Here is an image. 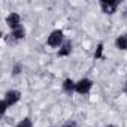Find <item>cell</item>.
Masks as SVG:
<instances>
[{
    "mask_svg": "<svg viewBox=\"0 0 127 127\" xmlns=\"http://www.w3.org/2000/svg\"><path fill=\"white\" fill-rule=\"evenodd\" d=\"M21 100V91L20 90H8L3 96V103L9 108H12L14 105H17Z\"/></svg>",
    "mask_w": 127,
    "mask_h": 127,
    "instance_id": "4",
    "label": "cell"
},
{
    "mask_svg": "<svg viewBox=\"0 0 127 127\" xmlns=\"http://www.w3.org/2000/svg\"><path fill=\"white\" fill-rule=\"evenodd\" d=\"M64 42H66L64 33H63V30H60V29L52 30L46 37V45L51 46V48H60Z\"/></svg>",
    "mask_w": 127,
    "mask_h": 127,
    "instance_id": "1",
    "label": "cell"
},
{
    "mask_svg": "<svg viewBox=\"0 0 127 127\" xmlns=\"http://www.w3.org/2000/svg\"><path fill=\"white\" fill-rule=\"evenodd\" d=\"M26 37V29L21 26V27H18V29H15V30H11V33L8 34V42H11V43H18V42H21L23 39Z\"/></svg>",
    "mask_w": 127,
    "mask_h": 127,
    "instance_id": "6",
    "label": "cell"
},
{
    "mask_svg": "<svg viewBox=\"0 0 127 127\" xmlns=\"http://www.w3.org/2000/svg\"><path fill=\"white\" fill-rule=\"evenodd\" d=\"M5 21H6V26H8L11 30H15V29H18V27L23 26V24H21V15H20L18 12H11V14H8V17L5 18Z\"/></svg>",
    "mask_w": 127,
    "mask_h": 127,
    "instance_id": "5",
    "label": "cell"
},
{
    "mask_svg": "<svg viewBox=\"0 0 127 127\" xmlns=\"http://www.w3.org/2000/svg\"><path fill=\"white\" fill-rule=\"evenodd\" d=\"M15 127H33V121H32V118L26 117V118L20 120V121L15 124Z\"/></svg>",
    "mask_w": 127,
    "mask_h": 127,
    "instance_id": "10",
    "label": "cell"
},
{
    "mask_svg": "<svg viewBox=\"0 0 127 127\" xmlns=\"http://www.w3.org/2000/svg\"><path fill=\"white\" fill-rule=\"evenodd\" d=\"M51 127H55V126H51Z\"/></svg>",
    "mask_w": 127,
    "mask_h": 127,
    "instance_id": "17",
    "label": "cell"
},
{
    "mask_svg": "<svg viewBox=\"0 0 127 127\" xmlns=\"http://www.w3.org/2000/svg\"><path fill=\"white\" fill-rule=\"evenodd\" d=\"M124 93L127 94V81H126V85H124Z\"/></svg>",
    "mask_w": 127,
    "mask_h": 127,
    "instance_id": "15",
    "label": "cell"
},
{
    "mask_svg": "<svg viewBox=\"0 0 127 127\" xmlns=\"http://www.w3.org/2000/svg\"><path fill=\"white\" fill-rule=\"evenodd\" d=\"M102 51H103V43L97 46V51L94 52V58H102Z\"/></svg>",
    "mask_w": 127,
    "mask_h": 127,
    "instance_id": "13",
    "label": "cell"
},
{
    "mask_svg": "<svg viewBox=\"0 0 127 127\" xmlns=\"http://www.w3.org/2000/svg\"><path fill=\"white\" fill-rule=\"evenodd\" d=\"M23 69H24V66H23V63H20V61H17L15 64L12 66V70H11V73H12V76H18L21 72H23Z\"/></svg>",
    "mask_w": 127,
    "mask_h": 127,
    "instance_id": "11",
    "label": "cell"
},
{
    "mask_svg": "<svg viewBox=\"0 0 127 127\" xmlns=\"http://www.w3.org/2000/svg\"><path fill=\"white\" fill-rule=\"evenodd\" d=\"M106 127H117V126H114V124H109V126H106Z\"/></svg>",
    "mask_w": 127,
    "mask_h": 127,
    "instance_id": "16",
    "label": "cell"
},
{
    "mask_svg": "<svg viewBox=\"0 0 127 127\" xmlns=\"http://www.w3.org/2000/svg\"><path fill=\"white\" fill-rule=\"evenodd\" d=\"M61 90L64 91L67 96H72L75 93V90H76V81H73L72 78H66L64 81H63V84H61Z\"/></svg>",
    "mask_w": 127,
    "mask_h": 127,
    "instance_id": "7",
    "label": "cell"
},
{
    "mask_svg": "<svg viewBox=\"0 0 127 127\" xmlns=\"http://www.w3.org/2000/svg\"><path fill=\"white\" fill-rule=\"evenodd\" d=\"M60 127H78V123L75 121V120H67V121H64Z\"/></svg>",
    "mask_w": 127,
    "mask_h": 127,
    "instance_id": "12",
    "label": "cell"
},
{
    "mask_svg": "<svg viewBox=\"0 0 127 127\" xmlns=\"http://www.w3.org/2000/svg\"><path fill=\"white\" fill-rule=\"evenodd\" d=\"M115 48L120 51H127V33H123L115 37Z\"/></svg>",
    "mask_w": 127,
    "mask_h": 127,
    "instance_id": "9",
    "label": "cell"
},
{
    "mask_svg": "<svg viewBox=\"0 0 127 127\" xmlns=\"http://www.w3.org/2000/svg\"><path fill=\"white\" fill-rule=\"evenodd\" d=\"M72 51H73V43H72L70 40H66L64 43L58 48L57 55H58V57H69V55L72 54Z\"/></svg>",
    "mask_w": 127,
    "mask_h": 127,
    "instance_id": "8",
    "label": "cell"
},
{
    "mask_svg": "<svg viewBox=\"0 0 127 127\" xmlns=\"http://www.w3.org/2000/svg\"><path fill=\"white\" fill-rule=\"evenodd\" d=\"M93 85H94V82L90 78H81L79 81H76V90H75V93H78L81 96H87V94H90Z\"/></svg>",
    "mask_w": 127,
    "mask_h": 127,
    "instance_id": "3",
    "label": "cell"
},
{
    "mask_svg": "<svg viewBox=\"0 0 127 127\" xmlns=\"http://www.w3.org/2000/svg\"><path fill=\"white\" fill-rule=\"evenodd\" d=\"M123 15H124V17H127V6L124 8V11H123Z\"/></svg>",
    "mask_w": 127,
    "mask_h": 127,
    "instance_id": "14",
    "label": "cell"
},
{
    "mask_svg": "<svg viewBox=\"0 0 127 127\" xmlns=\"http://www.w3.org/2000/svg\"><path fill=\"white\" fill-rule=\"evenodd\" d=\"M120 5H121L120 0H100L99 2L100 11L106 15H114L117 12V9L120 8Z\"/></svg>",
    "mask_w": 127,
    "mask_h": 127,
    "instance_id": "2",
    "label": "cell"
}]
</instances>
